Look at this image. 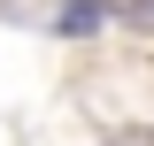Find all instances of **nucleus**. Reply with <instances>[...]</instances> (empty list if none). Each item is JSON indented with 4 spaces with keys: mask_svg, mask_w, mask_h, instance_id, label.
<instances>
[{
    "mask_svg": "<svg viewBox=\"0 0 154 146\" xmlns=\"http://www.w3.org/2000/svg\"><path fill=\"white\" fill-rule=\"evenodd\" d=\"M100 23H108V0H69V8L54 16V31H62V38H93Z\"/></svg>",
    "mask_w": 154,
    "mask_h": 146,
    "instance_id": "f257e3e1",
    "label": "nucleus"
}]
</instances>
